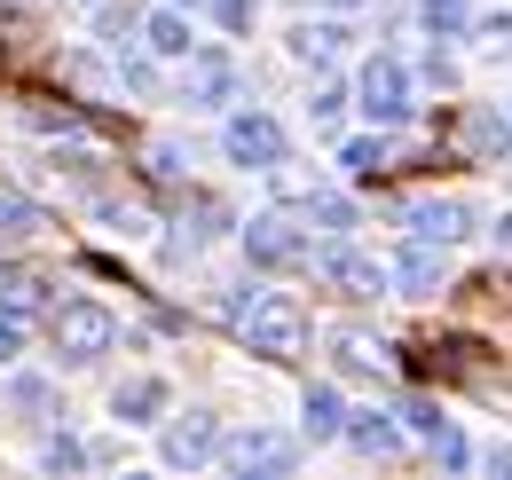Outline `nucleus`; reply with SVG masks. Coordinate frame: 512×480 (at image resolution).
<instances>
[{
    "label": "nucleus",
    "instance_id": "nucleus-1",
    "mask_svg": "<svg viewBox=\"0 0 512 480\" xmlns=\"http://www.w3.org/2000/svg\"><path fill=\"white\" fill-rule=\"evenodd\" d=\"M229 331H237L253 355H292L308 323H300V307L284 300V292H245V300L229 307Z\"/></svg>",
    "mask_w": 512,
    "mask_h": 480
},
{
    "label": "nucleus",
    "instance_id": "nucleus-2",
    "mask_svg": "<svg viewBox=\"0 0 512 480\" xmlns=\"http://www.w3.org/2000/svg\"><path fill=\"white\" fill-rule=\"evenodd\" d=\"M48 331H56V347H64V362H95L111 339H119V323L103 315L95 300H64L56 315H48Z\"/></svg>",
    "mask_w": 512,
    "mask_h": 480
},
{
    "label": "nucleus",
    "instance_id": "nucleus-3",
    "mask_svg": "<svg viewBox=\"0 0 512 480\" xmlns=\"http://www.w3.org/2000/svg\"><path fill=\"white\" fill-rule=\"evenodd\" d=\"M221 150H229L237 166H253V174H276V166H284V126L260 119V111H237V119L221 126Z\"/></svg>",
    "mask_w": 512,
    "mask_h": 480
},
{
    "label": "nucleus",
    "instance_id": "nucleus-4",
    "mask_svg": "<svg viewBox=\"0 0 512 480\" xmlns=\"http://www.w3.org/2000/svg\"><path fill=\"white\" fill-rule=\"evenodd\" d=\"M355 103H363L379 126L410 119V71H402V56H371V63H363V79H355Z\"/></svg>",
    "mask_w": 512,
    "mask_h": 480
},
{
    "label": "nucleus",
    "instance_id": "nucleus-5",
    "mask_svg": "<svg viewBox=\"0 0 512 480\" xmlns=\"http://www.w3.org/2000/svg\"><path fill=\"white\" fill-rule=\"evenodd\" d=\"M308 260H316V276H323V284H339L347 300H379L386 284H394L379 260H363V252H347V244H323V252H308Z\"/></svg>",
    "mask_w": 512,
    "mask_h": 480
},
{
    "label": "nucleus",
    "instance_id": "nucleus-6",
    "mask_svg": "<svg viewBox=\"0 0 512 480\" xmlns=\"http://www.w3.org/2000/svg\"><path fill=\"white\" fill-rule=\"evenodd\" d=\"M245 252H253V268H300L308 237L292 229V213H260V221H245Z\"/></svg>",
    "mask_w": 512,
    "mask_h": 480
},
{
    "label": "nucleus",
    "instance_id": "nucleus-7",
    "mask_svg": "<svg viewBox=\"0 0 512 480\" xmlns=\"http://www.w3.org/2000/svg\"><path fill=\"white\" fill-rule=\"evenodd\" d=\"M221 457H229V473H292V441L284 433H268V425H253V433H229L221 441Z\"/></svg>",
    "mask_w": 512,
    "mask_h": 480
},
{
    "label": "nucleus",
    "instance_id": "nucleus-8",
    "mask_svg": "<svg viewBox=\"0 0 512 480\" xmlns=\"http://www.w3.org/2000/svg\"><path fill=\"white\" fill-rule=\"evenodd\" d=\"M229 87H237V63L221 56V48H190V79H182V103H190V111H213V103H229Z\"/></svg>",
    "mask_w": 512,
    "mask_h": 480
},
{
    "label": "nucleus",
    "instance_id": "nucleus-9",
    "mask_svg": "<svg viewBox=\"0 0 512 480\" xmlns=\"http://www.w3.org/2000/svg\"><path fill=\"white\" fill-rule=\"evenodd\" d=\"M386 276H394V284H402L410 300H426V292H434V284L449 276V244H434V237H410V252H402V260H394Z\"/></svg>",
    "mask_w": 512,
    "mask_h": 480
},
{
    "label": "nucleus",
    "instance_id": "nucleus-10",
    "mask_svg": "<svg viewBox=\"0 0 512 480\" xmlns=\"http://www.w3.org/2000/svg\"><path fill=\"white\" fill-rule=\"evenodd\" d=\"M205 457H221V425L205 418V410L166 425V465H205Z\"/></svg>",
    "mask_w": 512,
    "mask_h": 480
},
{
    "label": "nucleus",
    "instance_id": "nucleus-11",
    "mask_svg": "<svg viewBox=\"0 0 512 480\" xmlns=\"http://www.w3.org/2000/svg\"><path fill=\"white\" fill-rule=\"evenodd\" d=\"M465 221H473V213H465L457 197H418V205H410V237H434V244H457Z\"/></svg>",
    "mask_w": 512,
    "mask_h": 480
},
{
    "label": "nucleus",
    "instance_id": "nucleus-12",
    "mask_svg": "<svg viewBox=\"0 0 512 480\" xmlns=\"http://www.w3.org/2000/svg\"><path fill=\"white\" fill-rule=\"evenodd\" d=\"M111 410H119L127 425H150L158 410H166V378H127V386L111 394Z\"/></svg>",
    "mask_w": 512,
    "mask_h": 480
},
{
    "label": "nucleus",
    "instance_id": "nucleus-13",
    "mask_svg": "<svg viewBox=\"0 0 512 480\" xmlns=\"http://www.w3.org/2000/svg\"><path fill=\"white\" fill-rule=\"evenodd\" d=\"M142 40H150V56H190V48H197V40H190V16H182L174 0H166V8L142 24Z\"/></svg>",
    "mask_w": 512,
    "mask_h": 480
},
{
    "label": "nucleus",
    "instance_id": "nucleus-14",
    "mask_svg": "<svg viewBox=\"0 0 512 480\" xmlns=\"http://www.w3.org/2000/svg\"><path fill=\"white\" fill-rule=\"evenodd\" d=\"M347 441H355L363 457H394V449H402V425H386L379 410H355V418H347Z\"/></svg>",
    "mask_w": 512,
    "mask_h": 480
},
{
    "label": "nucleus",
    "instance_id": "nucleus-15",
    "mask_svg": "<svg viewBox=\"0 0 512 480\" xmlns=\"http://www.w3.org/2000/svg\"><path fill=\"white\" fill-rule=\"evenodd\" d=\"M300 425H308V441H339V433H347V402H339V386H316Z\"/></svg>",
    "mask_w": 512,
    "mask_h": 480
},
{
    "label": "nucleus",
    "instance_id": "nucleus-16",
    "mask_svg": "<svg viewBox=\"0 0 512 480\" xmlns=\"http://www.w3.org/2000/svg\"><path fill=\"white\" fill-rule=\"evenodd\" d=\"M40 300H48V276L40 268H0V307L8 315H32Z\"/></svg>",
    "mask_w": 512,
    "mask_h": 480
},
{
    "label": "nucleus",
    "instance_id": "nucleus-17",
    "mask_svg": "<svg viewBox=\"0 0 512 480\" xmlns=\"http://www.w3.org/2000/svg\"><path fill=\"white\" fill-rule=\"evenodd\" d=\"M418 24H426L434 40H465V32H473V8H465V0H426Z\"/></svg>",
    "mask_w": 512,
    "mask_h": 480
},
{
    "label": "nucleus",
    "instance_id": "nucleus-18",
    "mask_svg": "<svg viewBox=\"0 0 512 480\" xmlns=\"http://www.w3.org/2000/svg\"><path fill=\"white\" fill-rule=\"evenodd\" d=\"M473 40H481L489 56H512V0H489V8L473 16Z\"/></svg>",
    "mask_w": 512,
    "mask_h": 480
},
{
    "label": "nucleus",
    "instance_id": "nucleus-19",
    "mask_svg": "<svg viewBox=\"0 0 512 480\" xmlns=\"http://www.w3.org/2000/svg\"><path fill=\"white\" fill-rule=\"evenodd\" d=\"M339 166H347L355 181H379L386 174V142H379V134H355V142L339 150Z\"/></svg>",
    "mask_w": 512,
    "mask_h": 480
},
{
    "label": "nucleus",
    "instance_id": "nucleus-20",
    "mask_svg": "<svg viewBox=\"0 0 512 480\" xmlns=\"http://www.w3.org/2000/svg\"><path fill=\"white\" fill-rule=\"evenodd\" d=\"M339 40H347L339 24H300V32H292V56H300V63H331V56H339Z\"/></svg>",
    "mask_w": 512,
    "mask_h": 480
},
{
    "label": "nucleus",
    "instance_id": "nucleus-21",
    "mask_svg": "<svg viewBox=\"0 0 512 480\" xmlns=\"http://www.w3.org/2000/svg\"><path fill=\"white\" fill-rule=\"evenodd\" d=\"M40 229V205H24V197H0V244H24Z\"/></svg>",
    "mask_w": 512,
    "mask_h": 480
},
{
    "label": "nucleus",
    "instance_id": "nucleus-22",
    "mask_svg": "<svg viewBox=\"0 0 512 480\" xmlns=\"http://www.w3.org/2000/svg\"><path fill=\"white\" fill-rule=\"evenodd\" d=\"M339 111H347V87H339V79H316V95H308V119H316V126H339Z\"/></svg>",
    "mask_w": 512,
    "mask_h": 480
},
{
    "label": "nucleus",
    "instance_id": "nucleus-23",
    "mask_svg": "<svg viewBox=\"0 0 512 480\" xmlns=\"http://www.w3.org/2000/svg\"><path fill=\"white\" fill-rule=\"evenodd\" d=\"M8 402H16L24 418H48V402H56V394H48L40 378H16V386H8Z\"/></svg>",
    "mask_w": 512,
    "mask_h": 480
},
{
    "label": "nucleus",
    "instance_id": "nucleus-24",
    "mask_svg": "<svg viewBox=\"0 0 512 480\" xmlns=\"http://www.w3.org/2000/svg\"><path fill=\"white\" fill-rule=\"evenodd\" d=\"M331 347H339V362H347V370H379V347H371V339H355V331H339Z\"/></svg>",
    "mask_w": 512,
    "mask_h": 480
},
{
    "label": "nucleus",
    "instance_id": "nucleus-25",
    "mask_svg": "<svg viewBox=\"0 0 512 480\" xmlns=\"http://www.w3.org/2000/svg\"><path fill=\"white\" fill-rule=\"evenodd\" d=\"M402 418H410V433H426V441H442V433H449V418L434 410V402H402Z\"/></svg>",
    "mask_w": 512,
    "mask_h": 480
},
{
    "label": "nucleus",
    "instance_id": "nucleus-26",
    "mask_svg": "<svg viewBox=\"0 0 512 480\" xmlns=\"http://www.w3.org/2000/svg\"><path fill=\"white\" fill-rule=\"evenodd\" d=\"M48 465H56V473H71V465H87V449H79L71 433H56V441H48Z\"/></svg>",
    "mask_w": 512,
    "mask_h": 480
},
{
    "label": "nucleus",
    "instance_id": "nucleus-27",
    "mask_svg": "<svg viewBox=\"0 0 512 480\" xmlns=\"http://www.w3.org/2000/svg\"><path fill=\"white\" fill-rule=\"evenodd\" d=\"M205 8H213L229 32H245V24H253V0H205Z\"/></svg>",
    "mask_w": 512,
    "mask_h": 480
},
{
    "label": "nucleus",
    "instance_id": "nucleus-28",
    "mask_svg": "<svg viewBox=\"0 0 512 480\" xmlns=\"http://www.w3.org/2000/svg\"><path fill=\"white\" fill-rule=\"evenodd\" d=\"M150 174L174 181V174H182V150H174V142H150Z\"/></svg>",
    "mask_w": 512,
    "mask_h": 480
},
{
    "label": "nucleus",
    "instance_id": "nucleus-29",
    "mask_svg": "<svg viewBox=\"0 0 512 480\" xmlns=\"http://www.w3.org/2000/svg\"><path fill=\"white\" fill-rule=\"evenodd\" d=\"M16 347H24V323H16L8 307H0V362H16Z\"/></svg>",
    "mask_w": 512,
    "mask_h": 480
},
{
    "label": "nucleus",
    "instance_id": "nucleus-30",
    "mask_svg": "<svg viewBox=\"0 0 512 480\" xmlns=\"http://www.w3.org/2000/svg\"><path fill=\"white\" fill-rule=\"evenodd\" d=\"M481 465H489V473L505 480V473H512V441H489V449H481Z\"/></svg>",
    "mask_w": 512,
    "mask_h": 480
},
{
    "label": "nucleus",
    "instance_id": "nucleus-31",
    "mask_svg": "<svg viewBox=\"0 0 512 480\" xmlns=\"http://www.w3.org/2000/svg\"><path fill=\"white\" fill-rule=\"evenodd\" d=\"M497 244H505V252H512V213H505V221H497Z\"/></svg>",
    "mask_w": 512,
    "mask_h": 480
},
{
    "label": "nucleus",
    "instance_id": "nucleus-32",
    "mask_svg": "<svg viewBox=\"0 0 512 480\" xmlns=\"http://www.w3.org/2000/svg\"><path fill=\"white\" fill-rule=\"evenodd\" d=\"M323 8H363V0H323Z\"/></svg>",
    "mask_w": 512,
    "mask_h": 480
},
{
    "label": "nucleus",
    "instance_id": "nucleus-33",
    "mask_svg": "<svg viewBox=\"0 0 512 480\" xmlns=\"http://www.w3.org/2000/svg\"><path fill=\"white\" fill-rule=\"evenodd\" d=\"M174 8H205V0H174Z\"/></svg>",
    "mask_w": 512,
    "mask_h": 480
},
{
    "label": "nucleus",
    "instance_id": "nucleus-34",
    "mask_svg": "<svg viewBox=\"0 0 512 480\" xmlns=\"http://www.w3.org/2000/svg\"><path fill=\"white\" fill-rule=\"evenodd\" d=\"M505 126H512V103H505Z\"/></svg>",
    "mask_w": 512,
    "mask_h": 480
}]
</instances>
